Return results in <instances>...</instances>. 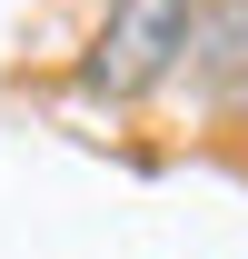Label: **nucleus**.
I'll use <instances>...</instances> for the list:
<instances>
[{
  "label": "nucleus",
  "instance_id": "f257e3e1",
  "mask_svg": "<svg viewBox=\"0 0 248 259\" xmlns=\"http://www.w3.org/2000/svg\"><path fill=\"white\" fill-rule=\"evenodd\" d=\"M189 60V0H109L80 60V90L109 110H139L149 90H169Z\"/></svg>",
  "mask_w": 248,
  "mask_h": 259
},
{
  "label": "nucleus",
  "instance_id": "f03ea898",
  "mask_svg": "<svg viewBox=\"0 0 248 259\" xmlns=\"http://www.w3.org/2000/svg\"><path fill=\"white\" fill-rule=\"evenodd\" d=\"M189 90L248 120V0H189Z\"/></svg>",
  "mask_w": 248,
  "mask_h": 259
}]
</instances>
